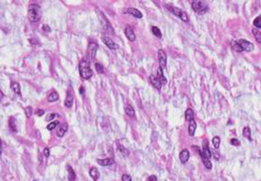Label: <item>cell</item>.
Listing matches in <instances>:
<instances>
[{"label": "cell", "instance_id": "obj_1", "mask_svg": "<svg viewBox=\"0 0 261 181\" xmlns=\"http://www.w3.org/2000/svg\"><path fill=\"white\" fill-rule=\"evenodd\" d=\"M42 17V11L39 5L31 4L28 7L27 17L31 22H37Z\"/></svg>", "mask_w": 261, "mask_h": 181}, {"label": "cell", "instance_id": "obj_2", "mask_svg": "<svg viewBox=\"0 0 261 181\" xmlns=\"http://www.w3.org/2000/svg\"><path fill=\"white\" fill-rule=\"evenodd\" d=\"M79 73L80 76L83 78V79H89L92 77L93 75V71L91 69L90 64H89L88 60L86 59H82L80 63H79Z\"/></svg>", "mask_w": 261, "mask_h": 181}, {"label": "cell", "instance_id": "obj_3", "mask_svg": "<svg viewBox=\"0 0 261 181\" xmlns=\"http://www.w3.org/2000/svg\"><path fill=\"white\" fill-rule=\"evenodd\" d=\"M192 8L199 14H204L208 11V6L204 1H193L191 3Z\"/></svg>", "mask_w": 261, "mask_h": 181}, {"label": "cell", "instance_id": "obj_4", "mask_svg": "<svg viewBox=\"0 0 261 181\" xmlns=\"http://www.w3.org/2000/svg\"><path fill=\"white\" fill-rule=\"evenodd\" d=\"M193 147H195L197 149V151H199V152L202 157V159H208V160H210V158L212 156V152L210 151L209 146H208V140H204L203 142V149H202V152H200V150L199 148V147H195L194 146Z\"/></svg>", "mask_w": 261, "mask_h": 181}, {"label": "cell", "instance_id": "obj_5", "mask_svg": "<svg viewBox=\"0 0 261 181\" xmlns=\"http://www.w3.org/2000/svg\"><path fill=\"white\" fill-rule=\"evenodd\" d=\"M97 49H98V44L96 42H91L89 44L88 47H87V56L88 62H92L94 60V58H96Z\"/></svg>", "mask_w": 261, "mask_h": 181}, {"label": "cell", "instance_id": "obj_6", "mask_svg": "<svg viewBox=\"0 0 261 181\" xmlns=\"http://www.w3.org/2000/svg\"><path fill=\"white\" fill-rule=\"evenodd\" d=\"M158 61H159V67L164 70L166 67V54L163 49L158 50Z\"/></svg>", "mask_w": 261, "mask_h": 181}, {"label": "cell", "instance_id": "obj_7", "mask_svg": "<svg viewBox=\"0 0 261 181\" xmlns=\"http://www.w3.org/2000/svg\"><path fill=\"white\" fill-rule=\"evenodd\" d=\"M101 39H102V41L104 42V44H105L109 49H119V45L115 42H114V40L111 38H110V37L102 36Z\"/></svg>", "mask_w": 261, "mask_h": 181}, {"label": "cell", "instance_id": "obj_8", "mask_svg": "<svg viewBox=\"0 0 261 181\" xmlns=\"http://www.w3.org/2000/svg\"><path fill=\"white\" fill-rule=\"evenodd\" d=\"M238 42H239V44H241L242 49L245 50V51L250 52V51H252L253 49H254V44H253L251 42L246 40L241 39Z\"/></svg>", "mask_w": 261, "mask_h": 181}, {"label": "cell", "instance_id": "obj_9", "mask_svg": "<svg viewBox=\"0 0 261 181\" xmlns=\"http://www.w3.org/2000/svg\"><path fill=\"white\" fill-rule=\"evenodd\" d=\"M124 33L126 37L130 40V41H134L136 40V35L133 32V30L130 26H126L124 29Z\"/></svg>", "mask_w": 261, "mask_h": 181}, {"label": "cell", "instance_id": "obj_10", "mask_svg": "<svg viewBox=\"0 0 261 181\" xmlns=\"http://www.w3.org/2000/svg\"><path fill=\"white\" fill-rule=\"evenodd\" d=\"M126 12L132 15V16H133L136 18L143 17V14H142V12L139 10H138L137 8H134V7H129V8L126 10Z\"/></svg>", "mask_w": 261, "mask_h": 181}, {"label": "cell", "instance_id": "obj_11", "mask_svg": "<svg viewBox=\"0 0 261 181\" xmlns=\"http://www.w3.org/2000/svg\"><path fill=\"white\" fill-rule=\"evenodd\" d=\"M190 159V152L187 149H184L183 151H181V152L180 153V160L181 162L184 164L186 163Z\"/></svg>", "mask_w": 261, "mask_h": 181}, {"label": "cell", "instance_id": "obj_12", "mask_svg": "<svg viewBox=\"0 0 261 181\" xmlns=\"http://www.w3.org/2000/svg\"><path fill=\"white\" fill-rule=\"evenodd\" d=\"M149 79H150L152 84L154 86L155 88H156L158 90H161L162 84H161V82L158 80V78H156V76H154V75H151V76L149 77Z\"/></svg>", "mask_w": 261, "mask_h": 181}, {"label": "cell", "instance_id": "obj_13", "mask_svg": "<svg viewBox=\"0 0 261 181\" xmlns=\"http://www.w3.org/2000/svg\"><path fill=\"white\" fill-rule=\"evenodd\" d=\"M68 130V124H63L60 125L57 129V136L59 138H62L63 136L65 134V133Z\"/></svg>", "mask_w": 261, "mask_h": 181}, {"label": "cell", "instance_id": "obj_14", "mask_svg": "<svg viewBox=\"0 0 261 181\" xmlns=\"http://www.w3.org/2000/svg\"><path fill=\"white\" fill-rule=\"evenodd\" d=\"M97 163L102 166H108V165H111L114 164V159L113 158H106V159H97Z\"/></svg>", "mask_w": 261, "mask_h": 181}, {"label": "cell", "instance_id": "obj_15", "mask_svg": "<svg viewBox=\"0 0 261 181\" xmlns=\"http://www.w3.org/2000/svg\"><path fill=\"white\" fill-rule=\"evenodd\" d=\"M73 105V96L71 93L68 92V95L66 96V99L64 101V105L67 108H71Z\"/></svg>", "mask_w": 261, "mask_h": 181}, {"label": "cell", "instance_id": "obj_16", "mask_svg": "<svg viewBox=\"0 0 261 181\" xmlns=\"http://www.w3.org/2000/svg\"><path fill=\"white\" fill-rule=\"evenodd\" d=\"M196 128H197V124L195 121V119L191 120L190 122V125H189V134L190 136H194L195 135V133L196 131Z\"/></svg>", "mask_w": 261, "mask_h": 181}, {"label": "cell", "instance_id": "obj_17", "mask_svg": "<svg viewBox=\"0 0 261 181\" xmlns=\"http://www.w3.org/2000/svg\"><path fill=\"white\" fill-rule=\"evenodd\" d=\"M156 78H158V80L161 82V84L162 85H165L166 83V78L164 77V75H163V70L161 69V67H159V69H158V74H156Z\"/></svg>", "mask_w": 261, "mask_h": 181}, {"label": "cell", "instance_id": "obj_18", "mask_svg": "<svg viewBox=\"0 0 261 181\" xmlns=\"http://www.w3.org/2000/svg\"><path fill=\"white\" fill-rule=\"evenodd\" d=\"M89 174H90L91 177L94 179V180H97L100 177V172L99 170L95 168V167H92L91 168L90 171H89Z\"/></svg>", "mask_w": 261, "mask_h": 181}, {"label": "cell", "instance_id": "obj_19", "mask_svg": "<svg viewBox=\"0 0 261 181\" xmlns=\"http://www.w3.org/2000/svg\"><path fill=\"white\" fill-rule=\"evenodd\" d=\"M184 115H185V119L189 122H190L191 120H193L194 118H195V113H194L192 109H190V108L185 110Z\"/></svg>", "mask_w": 261, "mask_h": 181}, {"label": "cell", "instance_id": "obj_20", "mask_svg": "<svg viewBox=\"0 0 261 181\" xmlns=\"http://www.w3.org/2000/svg\"><path fill=\"white\" fill-rule=\"evenodd\" d=\"M168 7L170 8L169 10H170L171 12L174 13V14L176 15V16H177V17H179L180 18H181L182 15H183V13H184L183 11H181L180 8H178V7Z\"/></svg>", "mask_w": 261, "mask_h": 181}, {"label": "cell", "instance_id": "obj_21", "mask_svg": "<svg viewBox=\"0 0 261 181\" xmlns=\"http://www.w3.org/2000/svg\"><path fill=\"white\" fill-rule=\"evenodd\" d=\"M67 170L69 172V175H68V178L70 181H73L74 179H76V175H75V171L73 170V168L70 166V165H68L67 166Z\"/></svg>", "mask_w": 261, "mask_h": 181}, {"label": "cell", "instance_id": "obj_22", "mask_svg": "<svg viewBox=\"0 0 261 181\" xmlns=\"http://www.w3.org/2000/svg\"><path fill=\"white\" fill-rule=\"evenodd\" d=\"M124 110H125L126 115H127L128 116H129V117H134V115H135V111H134L133 108L130 105H126L125 108H124Z\"/></svg>", "mask_w": 261, "mask_h": 181}, {"label": "cell", "instance_id": "obj_23", "mask_svg": "<svg viewBox=\"0 0 261 181\" xmlns=\"http://www.w3.org/2000/svg\"><path fill=\"white\" fill-rule=\"evenodd\" d=\"M8 124H9V128L11 131L12 132H17V125H16V120L13 117H11L9 119V121H8Z\"/></svg>", "mask_w": 261, "mask_h": 181}, {"label": "cell", "instance_id": "obj_24", "mask_svg": "<svg viewBox=\"0 0 261 181\" xmlns=\"http://www.w3.org/2000/svg\"><path fill=\"white\" fill-rule=\"evenodd\" d=\"M12 91L16 94L21 95V87H20V84L18 83V82H13L12 83Z\"/></svg>", "mask_w": 261, "mask_h": 181}, {"label": "cell", "instance_id": "obj_25", "mask_svg": "<svg viewBox=\"0 0 261 181\" xmlns=\"http://www.w3.org/2000/svg\"><path fill=\"white\" fill-rule=\"evenodd\" d=\"M58 99V94L56 92H52L48 96V101L49 102H55Z\"/></svg>", "mask_w": 261, "mask_h": 181}, {"label": "cell", "instance_id": "obj_26", "mask_svg": "<svg viewBox=\"0 0 261 181\" xmlns=\"http://www.w3.org/2000/svg\"><path fill=\"white\" fill-rule=\"evenodd\" d=\"M231 45H232V47L236 51H237V52H240L241 53V52L243 51V49H242V48L241 46V44H239V42H238V41H236V40L232 41V43H231Z\"/></svg>", "mask_w": 261, "mask_h": 181}, {"label": "cell", "instance_id": "obj_27", "mask_svg": "<svg viewBox=\"0 0 261 181\" xmlns=\"http://www.w3.org/2000/svg\"><path fill=\"white\" fill-rule=\"evenodd\" d=\"M252 32H253V35H255V38L256 41L259 44H261V32L257 29H253Z\"/></svg>", "mask_w": 261, "mask_h": 181}, {"label": "cell", "instance_id": "obj_28", "mask_svg": "<svg viewBox=\"0 0 261 181\" xmlns=\"http://www.w3.org/2000/svg\"><path fill=\"white\" fill-rule=\"evenodd\" d=\"M243 136L244 137H245L246 138H248L250 141H251V131H250V129L249 127H245L244 128V129H243Z\"/></svg>", "mask_w": 261, "mask_h": 181}, {"label": "cell", "instance_id": "obj_29", "mask_svg": "<svg viewBox=\"0 0 261 181\" xmlns=\"http://www.w3.org/2000/svg\"><path fill=\"white\" fill-rule=\"evenodd\" d=\"M152 32L153 33V35L155 36L158 37V38H161V36H162L161 32L160 29L158 26H152Z\"/></svg>", "mask_w": 261, "mask_h": 181}, {"label": "cell", "instance_id": "obj_30", "mask_svg": "<svg viewBox=\"0 0 261 181\" xmlns=\"http://www.w3.org/2000/svg\"><path fill=\"white\" fill-rule=\"evenodd\" d=\"M212 142H213V144L214 147H215L216 149H218V148L219 147V146H220V142H221L220 138L218 137V136H216V137H214V138H213Z\"/></svg>", "mask_w": 261, "mask_h": 181}, {"label": "cell", "instance_id": "obj_31", "mask_svg": "<svg viewBox=\"0 0 261 181\" xmlns=\"http://www.w3.org/2000/svg\"><path fill=\"white\" fill-rule=\"evenodd\" d=\"M59 124V122L58 121H53V122H51L50 124H49L48 125H47V129L48 130H53V129H55V128L58 126Z\"/></svg>", "mask_w": 261, "mask_h": 181}, {"label": "cell", "instance_id": "obj_32", "mask_svg": "<svg viewBox=\"0 0 261 181\" xmlns=\"http://www.w3.org/2000/svg\"><path fill=\"white\" fill-rule=\"evenodd\" d=\"M203 161V163L204 165V166L206 167V169L208 170H211L212 169V163L209 160H208V159H202Z\"/></svg>", "mask_w": 261, "mask_h": 181}, {"label": "cell", "instance_id": "obj_33", "mask_svg": "<svg viewBox=\"0 0 261 181\" xmlns=\"http://www.w3.org/2000/svg\"><path fill=\"white\" fill-rule=\"evenodd\" d=\"M95 67H96V72H97L98 73H104V67H103L101 64L96 63V64H95Z\"/></svg>", "mask_w": 261, "mask_h": 181}, {"label": "cell", "instance_id": "obj_34", "mask_svg": "<svg viewBox=\"0 0 261 181\" xmlns=\"http://www.w3.org/2000/svg\"><path fill=\"white\" fill-rule=\"evenodd\" d=\"M254 26L257 28H261V17H258L254 20Z\"/></svg>", "mask_w": 261, "mask_h": 181}, {"label": "cell", "instance_id": "obj_35", "mask_svg": "<svg viewBox=\"0 0 261 181\" xmlns=\"http://www.w3.org/2000/svg\"><path fill=\"white\" fill-rule=\"evenodd\" d=\"M25 113H26V117H31V115H32V107H30V106H28V107H26L25 108Z\"/></svg>", "mask_w": 261, "mask_h": 181}, {"label": "cell", "instance_id": "obj_36", "mask_svg": "<svg viewBox=\"0 0 261 181\" xmlns=\"http://www.w3.org/2000/svg\"><path fill=\"white\" fill-rule=\"evenodd\" d=\"M230 142H231V144L233 145V146H240V145H241L240 141L238 140V139H236V138H232V139H231Z\"/></svg>", "mask_w": 261, "mask_h": 181}, {"label": "cell", "instance_id": "obj_37", "mask_svg": "<svg viewBox=\"0 0 261 181\" xmlns=\"http://www.w3.org/2000/svg\"><path fill=\"white\" fill-rule=\"evenodd\" d=\"M56 116V114H55V113H52V114H50L49 115L46 116V121H51V120H53Z\"/></svg>", "mask_w": 261, "mask_h": 181}, {"label": "cell", "instance_id": "obj_38", "mask_svg": "<svg viewBox=\"0 0 261 181\" xmlns=\"http://www.w3.org/2000/svg\"><path fill=\"white\" fill-rule=\"evenodd\" d=\"M122 181H132V179H131L130 175L124 174L122 175Z\"/></svg>", "mask_w": 261, "mask_h": 181}, {"label": "cell", "instance_id": "obj_39", "mask_svg": "<svg viewBox=\"0 0 261 181\" xmlns=\"http://www.w3.org/2000/svg\"><path fill=\"white\" fill-rule=\"evenodd\" d=\"M35 113H36V115H38V116H42L44 114V110H40V109H37L36 111H35Z\"/></svg>", "mask_w": 261, "mask_h": 181}, {"label": "cell", "instance_id": "obj_40", "mask_svg": "<svg viewBox=\"0 0 261 181\" xmlns=\"http://www.w3.org/2000/svg\"><path fill=\"white\" fill-rule=\"evenodd\" d=\"M42 29L44 30V31H46V32H50V31H51L50 27L49 26H47V25H44L43 27H42Z\"/></svg>", "mask_w": 261, "mask_h": 181}, {"label": "cell", "instance_id": "obj_41", "mask_svg": "<svg viewBox=\"0 0 261 181\" xmlns=\"http://www.w3.org/2000/svg\"><path fill=\"white\" fill-rule=\"evenodd\" d=\"M148 181H158V178L156 175H150L147 179Z\"/></svg>", "mask_w": 261, "mask_h": 181}, {"label": "cell", "instance_id": "obj_42", "mask_svg": "<svg viewBox=\"0 0 261 181\" xmlns=\"http://www.w3.org/2000/svg\"><path fill=\"white\" fill-rule=\"evenodd\" d=\"M44 156H46V157H49L50 156V149L48 147H46L44 150Z\"/></svg>", "mask_w": 261, "mask_h": 181}, {"label": "cell", "instance_id": "obj_43", "mask_svg": "<svg viewBox=\"0 0 261 181\" xmlns=\"http://www.w3.org/2000/svg\"><path fill=\"white\" fill-rule=\"evenodd\" d=\"M79 92L81 95H84V87H81L79 89Z\"/></svg>", "mask_w": 261, "mask_h": 181}, {"label": "cell", "instance_id": "obj_44", "mask_svg": "<svg viewBox=\"0 0 261 181\" xmlns=\"http://www.w3.org/2000/svg\"><path fill=\"white\" fill-rule=\"evenodd\" d=\"M213 153H214V156H215V158H216V159H219V157H220L219 154H218V152L216 153L215 152H213Z\"/></svg>", "mask_w": 261, "mask_h": 181}, {"label": "cell", "instance_id": "obj_45", "mask_svg": "<svg viewBox=\"0 0 261 181\" xmlns=\"http://www.w3.org/2000/svg\"><path fill=\"white\" fill-rule=\"evenodd\" d=\"M0 93H1V100H2V99H3V94L2 92H0Z\"/></svg>", "mask_w": 261, "mask_h": 181}, {"label": "cell", "instance_id": "obj_46", "mask_svg": "<svg viewBox=\"0 0 261 181\" xmlns=\"http://www.w3.org/2000/svg\"><path fill=\"white\" fill-rule=\"evenodd\" d=\"M34 181H37V180H34Z\"/></svg>", "mask_w": 261, "mask_h": 181}]
</instances>
